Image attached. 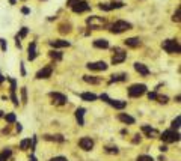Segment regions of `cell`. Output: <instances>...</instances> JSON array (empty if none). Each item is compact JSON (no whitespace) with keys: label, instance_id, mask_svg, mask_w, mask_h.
I'll list each match as a JSON object with an SVG mask.
<instances>
[{"label":"cell","instance_id":"obj_1","mask_svg":"<svg viewBox=\"0 0 181 161\" xmlns=\"http://www.w3.org/2000/svg\"><path fill=\"white\" fill-rule=\"evenodd\" d=\"M162 47H163V50L169 54H178L181 51L180 42L177 39H166V41H163Z\"/></svg>","mask_w":181,"mask_h":161},{"label":"cell","instance_id":"obj_2","mask_svg":"<svg viewBox=\"0 0 181 161\" xmlns=\"http://www.w3.org/2000/svg\"><path fill=\"white\" fill-rule=\"evenodd\" d=\"M130 29H131V24L127 23V21H122V20H119V21H116V23H113L110 26V32L116 33V35H119V33H122L125 30H130Z\"/></svg>","mask_w":181,"mask_h":161},{"label":"cell","instance_id":"obj_3","mask_svg":"<svg viewBox=\"0 0 181 161\" xmlns=\"http://www.w3.org/2000/svg\"><path fill=\"white\" fill-rule=\"evenodd\" d=\"M160 139H162L164 143H174V142H178L180 140V134L175 129H168V131H164L162 136H160Z\"/></svg>","mask_w":181,"mask_h":161},{"label":"cell","instance_id":"obj_4","mask_svg":"<svg viewBox=\"0 0 181 161\" xmlns=\"http://www.w3.org/2000/svg\"><path fill=\"white\" fill-rule=\"evenodd\" d=\"M86 24L89 26L90 29H101L106 24V18L104 17H98V15H92L86 20Z\"/></svg>","mask_w":181,"mask_h":161},{"label":"cell","instance_id":"obj_5","mask_svg":"<svg viewBox=\"0 0 181 161\" xmlns=\"http://www.w3.org/2000/svg\"><path fill=\"white\" fill-rule=\"evenodd\" d=\"M127 59V53L122 48H113V56H112V63L113 65H118V63H122Z\"/></svg>","mask_w":181,"mask_h":161},{"label":"cell","instance_id":"obj_6","mask_svg":"<svg viewBox=\"0 0 181 161\" xmlns=\"http://www.w3.org/2000/svg\"><path fill=\"white\" fill-rule=\"evenodd\" d=\"M145 92H146V86L145 84H133L128 88V95L131 98H137V96H142Z\"/></svg>","mask_w":181,"mask_h":161},{"label":"cell","instance_id":"obj_7","mask_svg":"<svg viewBox=\"0 0 181 161\" xmlns=\"http://www.w3.org/2000/svg\"><path fill=\"white\" fill-rule=\"evenodd\" d=\"M89 8L90 6L88 5V2H85V0H79L71 9L75 12V14H82V12H85V11H89Z\"/></svg>","mask_w":181,"mask_h":161},{"label":"cell","instance_id":"obj_8","mask_svg":"<svg viewBox=\"0 0 181 161\" xmlns=\"http://www.w3.org/2000/svg\"><path fill=\"white\" fill-rule=\"evenodd\" d=\"M86 68L90 69V71H106L107 69V63L106 62H92V63H88Z\"/></svg>","mask_w":181,"mask_h":161},{"label":"cell","instance_id":"obj_9","mask_svg":"<svg viewBox=\"0 0 181 161\" xmlns=\"http://www.w3.org/2000/svg\"><path fill=\"white\" fill-rule=\"evenodd\" d=\"M79 146L83 149V151H90L94 148V140L90 137H82L79 140Z\"/></svg>","mask_w":181,"mask_h":161},{"label":"cell","instance_id":"obj_10","mask_svg":"<svg viewBox=\"0 0 181 161\" xmlns=\"http://www.w3.org/2000/svg\"><path fill=\"white\" fill-rule=\"evenodd\" d=\"M50 96H52V99H53V103L56 104H59V106H62V104H67V96L64 95V93H59V92H52L50 93Z\"/></svg>","mask_w":181,"mask_h":161},{"label":"cell","instance_id":"obj_11","mask_svg":"<svg viewBox=\"0 0 181 161\" xmlns=\"http://www.w3.org/2000/svg\"><path fill=\"white\" fill-rule=\"evenodd\" d=\"M11 81V99L14 103V106H18V98L15 96V90H17V81L14 78H8Z\"/></svg>","mask_w":181,"mask_h":161},{"label":"cell","instance_id":"obj_12","mask_svg":"<svg viewBox=\"0 0 181 161\" xmlns=\"http://www.w3.org/2000/svg\"><path fill=\"white\" fill-rule=\"evenodd\" d=\"M52 72H53V68L52 66H45V68H42V69H39L38 74H36V78H48L50 75H52Z\"/></svg>","mask_w":181,"mask_h":161},{"label":"cell","instance_id":"obj_13","mask_svg":"<svg viewBox=\"0 0 181 161\" xmlns=\"http://www.w3.org/2000/svg\"><path fill=\"white\" fill-rule=\"evenodd\" d=\"M85 108L83 107H80V108H77L75 110V119H77V122H79V125L80 126H83L85 125Z\"/></svg>","mask_w":181,"mask_h":161},{"label":"cell","instance_id":"obj_14","mask_svg":"<svg viewBox=\"0 0 181 161\" xmlns=\"http://www.w3.org/2000/svg\"><path fill=\"white\" fill-rule=\"evenodd\" d=\"M107 103L113 108H116V110H122V108H125V106H127L125 101H119V99H110V98H109Z\"/></svg>","mask_w":181,"mask_h":161},{"label":"cell","instance_id":"obj_15","mask_svg":"<svg viewBox=\"0 0 181 161\" xmlns=\"http://www.w3.org/2000/svg\"><path fill=\"white\" fill-rule=\"evenodd\" d=\"M142 131H144V133L148 136V137H149V139H156V137L159 136V133H157L154 128H151V126H148V125L142 126Z\"/></svg>","mask_w":181,"mask_h":161},{"label":"cell","instance_id":"obj_16","mask_svg":"<svg viewBox=\"0 0 181 161\" xmlns=\"http://www.w3.org/2000/svg\"><path fill=\"white\" fill-rule=\"evenodd\" d=\"M50 45L54 48H64V47H70V42L64 39H56V41H50Z\"/></svg>","mask_w":181,"mask_h":161},{"label":"cell","instance_id":"obj_17","mask_svg":"<svg viewBox=\"0 0 181 161\" xmlns=\"http://www.w3.org/2000/svg\"><path fill=\"white\" fill-rule=\"evenodd\" d=\"M134 69L139 72V74H142V75H148V74H149L148 66H146V65H144V63H139V62H136V63H134Z\"/></svg>","mask_w":181,"mask_h":161},{"label":"cell","instance_id":"obj_18","mask_svg":"<svg viewBox=\"0 0 181 161\" xmlns=\"http://www.w3.org/2000/svg\"><path fill=\"white\" fill-rule=\"evenodd\" d=\"M124 42H125L127 47H131V48H136V47L141 45V39H139V38H128Z\"/></svg>","mask_w":181,"mask_h":161},{"label":"cell","instance_id":"obj_19","mask_svg":"<svg viewBox=\"0 0 181 161\" xmlns=\"http://www.w3.org/2000/svg\"><path fill=\"white\" fill-rule=\"evenodd\" d=\"M118 119L121 121V122H124V124H134V118H131L130 114H125V113H121L119 116H118Z\"/></svg>","mask_w":181,"mask_h":161},{"label":"cell","instance_id":"obj_20","mask_svg":"<svg viewBox=\"0 0 181 161\" xmlns=\"http://www.w3.org/2000/svg\"><path fill=\"white\" fill-rule=\"evenodd\" d=\"M94 47H95V48H107L109 41L107 39H95V41H94Z\"/></svg>","mask_w":181,"mask_h":161},{"label":"cell","instance_id":"obj_21","mask_svg":"<svg viewBox=\"0 0 181 161\" xmlns=\"http://www.w3.org/2000/svg\"><path fill=\"white\" fill-rule=\"evenodd\" d=\"M29 60H35L36 57V42H30L29 44Z\"/></svg>","mask_w":181,"mask_h":161},{"label":"cell","instance_id":"obj_22","mask_svg":"<svg viewBox=\"0 0 181 161\" xmlns=\"http://www.w3.org/2000/svg\"><path fill=\"white\" fill-rule=\"evenodd\" d=\"M80 96H82V99H83V101H89V103H92V101H97V95H95V93H90V92H83Z\"/></svg>","mask_w":181,"mask_h":161},{"label":"cell","instance_id":"obj_23","mask_svg":"<svg viewBox=\"0 0 181 161\" xmlns=\"http://www.w3.org/2000/svg\"><path fill=\"white\" fill-rule=\"evenodd\" d=\"M127 77H128V75L124 74V72H122V74H113L112 78H110V83H115V81H125Z\"/></svg>","mask_w":181,"mask_h":161},{"label":"cell","instance_id":"obj_24","mask_svg":"<svg viewBox=\"0 0 181 161\" xmlns=\"http://www.w3.org/2000/svg\"><path fill=\"white\" fill-rule=\"evenodd\" d=\"M44 139H45V140H53V142H59V143H64V142H65L64 136H60V134H56V136H44Z\"/></svg>","mask_w":181,"mask_h":161},{"label":"cell","instance_id":"obj_25","mask_svg":"<svg viewBox=\"0 0 181 161\" xmlns=\"http://www.w3.org/2000/svg\"><path fill=\"white\" fill-rule=\"evenodd\" d=\"M83 80L86 83H90V84H98L100 83V78H97L94 75H83Z\"/></svg>","mask_w":181,"mask_h":161},{"label":"cell","instance_id":"obj_26","mask_svg":"<svg viewBox=\"0 0 181 161\" xmlns=\"http://www.w3.org/2000/svg\"><path fill=\"white\" fill-rule=\"evenodd\" d=\"M11 155H12V151H11V149H5V151H2V152H0V161H8Z\"/></svg>","mask_w":181,"mask_h":161},{"label":"cell","instance_id":"obj_27","mask_svg":"<svg viewBox=\"0 0 181 161\" xmlns=\"http://www.w3.org/2000/svg\"><path fill=\"white\" fill-rule=\"evenodd\" d=\"M180 122H181V118H180V116H177V118H175V119L172 121V125H171V129H175V131H177V129L180 128Z\"/></svg>","mask_w":181,"mask_h":161},{"label":"cell","instance_id":"obj_28","mask_svg":"<svg viewBox=\"0 0 181 161\" xmlns=\"http://www.w3.org/2000/svg\"><path fill=\"white\" fill-rule=\"evenodd\" d=\"M172 20H174L175 23H180V21H181V8H180V6L177 8V11H175V14H174Z\"/></svg>","mask_w":181,"mask_h":161},{"label":"cell","instance_id":"obj_29","mask_svg":"<svg viewBox=\"0 0 181 161\" xmlns=\"http://www.w3.org/2000/svg\"><path fill=\"white\" fill-rule=\"evenodd\" d=\"M104 151L107 152V154H119V149L116 148V146H107V148H104Z\"/></svg>","mask_w":181,"mask_h":161},{"label":"cell","instance_id":"obj_30","mask_svg":"<svg viewBox=\"0 0 181 161\" xmlns=\"http://www.w3.org/2000/svg\"><path fill=\"white\" fill-rule=\"evenodd\" d=\"M5 119H6V122H8V124H14L17 118H15V114H14V113H8V114L5 116Z\"/></svg>","mask_w":181,"mask_h":161},{"label":"cell","instance_id":"obj_31","mask_svg":"<svg viewBox=\"0 0 181 161\" xmlns=\"http://www.w3.org/2000/svg\"><path fill=\"white\" fill-rule=\"evenodd\" d=\"M29 144H30V139H24V140L20 143V149H21V151H26Z\"/></svg>","mask_w":181,"mask_h":161},{"label":"cell","instance_id":"obj_32","mask_svg":"<svg viewBox=\"0 0 181 161\" xmlns=\"http://www.w3.org/2000/svg\"><path fill=\"white\" fill-rule=\"evenodd\" d=\"M50 57L54 60H60L62 59V53L60 51H50Z\"/></svg>","mask_w":181,"mask_h":161},{"label":"cell","instance_id":"obj_33","mask_svg":"<svg viewBox=\"0 0 181 161\" xmlns=\"http://www.w3.org/2000/svg\"><path fill=\"white\" fill-rule=\"evenodd\" d=\"M122 6H124L122 2H112V3H110V8H112V9H118V8H122Z\"/></svg>","mask_w":181,"mask_h":161},{"label":"cell","instance_id":"obj_34","mask_svg":"<svg viewBox=\"0 0 181 161\" xmlns=\"http://www.w3.org/2000/svg\"><path fill=\"white\" fill-rule=\"evenodd\" d=\"M59 32H60V33H68V32H70V26H68V24H67V26L62 24V26L59 27Z\"/></svg>","mask_w":181,"mask_h":161},{"label":"cell","instance_id":"obj_35","mask_svg":"<svg viewBox=\"0 0 181 161\" xmlns=\"http://www.w3.org/2000/svg\"><path fill=\"white\" fill-rule=\"evenodd\" d=\"M136 161H154V160H152V157H149V155H141V157H137Z\"/></svg>","mask_w":181,"mask_h":161},{"label":"cell","instance_id":"obj_36","mask_svg":"<svg viewBox=\"0 0 181 161\" xmlns=\"http://www.w3.org/2000/svg\"><path fill=\"white\" fill-rule=\"evenodd\" d=\"M156 99H159L160 104H166V103H168V96H164V95H157Z\"/></svg>","mask_w":181,"mask_h":161},{"label":"cell","instance_id":"obj_37","mask_svg":"<svg viewBox=\"0 0 181 161\" xmlns=\"http://www.w3.org/2000/svg\"><path fill=\"white\" fill-rule=\"evenodd\" d=\"M21 99H23V103L27 101V90H26V88L21 89Z\"/></svg>","mask_w":181,"mask_h":161},{"label":"cell","instance_id":"obj_38","mask_svg":"<svg viewBox=\"0 0 181 161\" xmlns=\"http://www.w3.org/2000/svg\"><path fill=\"white\" fill-rule=\"evenodd\" d=\"M0 47H2V50H3V51H6L8 45H6V41H5V39H0Z\"/></svg>","mask_w":181,"mask_h":161},{"label":"cell","instance_id":"obj_39","mask_svg":"<svg viewBox=\"0 0 181 161\" xmlns=\"http://www.w3.org/2000/svg\"><path fill=\"white\" fill-rule=\"evenodd\" d=\"M50 161H68V160H67L65 157H53Z\"/></svg>","mask_w":181,"mask_h":161},{"label":"cell","instance_id":"obj_40","mask_svg":"<svg viewBox=\"0 0 181 161\" xmlns=\"http://www.w3.org/2000/svg\"><path fill=\"white\" fill-rule=\"evenodd\" d=\"M148 98H149V99H156V98H157V93H156V92H149V93H148Z\"/></svg>","mask_w":181,"mask_h":161},{"label":"cell","instance_id":"obj_41","mask_svg":"<svg viewBox=\"0 0 181 161\" xmlns=\"http://www.w3.org/2000/svg\"><path fill=\"white\" fill-rule=\"evenodd\" d=\"M133 143L136 144V143H141V136H139V134H136V136H134V139H133Z\"/></svg>","mask_w":181,"mask_h":161},{"label":"cell","instance_id":"obj_42","mask_svg":"<svg viewBox=\"0 0 181 161\" xmlns=\"http://www.w3.org/2000/svg\"><path fill=\"white\" fill-rule=\"evenodd\" d=\"M77 2H79V0H68V3H67V5H68L70 8H72V6H74V5H75Z\"/></svg>","mask_w":181,"mask_h":161},{"label":"cell","instance_id":"obj_43","mask_svg":"<svg viewBox=\"0 0 181 161\" xmlns=\"http://www.w3.org/2000/svg\"><path fill=\"white\" fill-rule=\"evenodd\" d=\"M21 12H23V14H29V12H30V9H29V8H23V9H21Z\"/></svg>","mask_w":181,"mask_h":161},{"label":"cell","instance_id":"obj_44","mask_svg":"<svg viewBox=\"0 0 181 161\" xmlns=\"http://www.w3.org/2000/svg\"><path fill=\"white\" fill-rule=\"evenodd\" d=\"M160 151H162V152H166V151H168V148H166L164 144H162V146H160Z\"/></svg>","mask_w":181,"mask_h":161},{"label":"cell","instance_id":"obj_45","mask_svg":"<svg viewBox=\"0 0 181 161\" xmlns=\"http://www.w3.org/2000/svg\"><path fill=\"white\" fill-rule=\"evenodd\" d=\"M21 75H26V71H24V66H23V63H21Z\"/></svg>","mask_w":181,"mask_h":161},{"label":"cell","instance_id":"obj_46","mask_svg":"<svg viewBox=\"0 0 181 161\" xmlns=\"http://www.w3.org/2000/svg\"><path fill=\"white\" fill-rule=\"evenodd\" d=\"M21 129H23V126L18 124V125H17V131H18V133H21Z\"/></svg>","mask_w":181,"mask_h":161},{"label":"cell","instance_id":"obj_47","mask_svg":"<svg viewBox=\"0 0 181 161\" xmlns=\"http://www.w3.org/2000/svg\"><path fill=\"white\" fill-rule=\"evenodd\" d=\"M159 161H166V158H164L163 155H160V157H159Z\"/></svg>","mask_w":181,"mask_h":161},{"label":"cell","instance_id":"obj_48","mask_svg":"<svg viewBox=\"0 0 181 161\" xmlns=\"http://www.w3.org/2000/svg\"><path fill=\"white\" fill-rule=\"evenodd\" d=\"M29 161H36V158L33 157V155H32V157H30V160H29Z\"/></svg>","mask_w":181,"mask_h":161},{"label":"cell","instance_id":"obj_49","mask_svg":"<svg viewBox=\"0 0 181 161\" xmlns=\"http://www.w3.org/2000/svg\"><path fill=\"white\" fill-rule=\"evenodd\" d=\"M3 80H5V78H3V75H2V74H0V83H2V81H3Z\"/></svg>","mask_w":181,"mask_h":161},{"label":"cell","instance_id":"obj_50","mask_svg":"<svg viewBox=\"0 0 181 161\" xmlns=\"http://www.w3.org/2000/svg\"><path fill=\"white\" fill-rule=\"evenodd\" d=\"M9 2H11V5H14V3H15L17 0H9Z\"/></svg>","mask_w":181,"mask_h":161},{"label":"cell","instance_id":"obj_51","mask_svg":"<svg viewBox=\"0 0 181 161\" xmlns=\"http://www.w3.org/2000/svg\"><path fill=\"white\" fill-rule=\"evenodd\" d=\"M2 116H3V111H2V110H0V118H2Z\"/></svg>","mask_w":181,"mask_h":161}]
</instances>
